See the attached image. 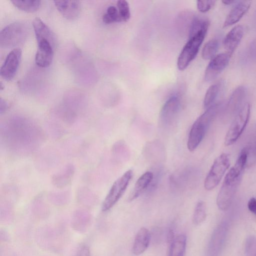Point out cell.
<instances>
[{
    "label": "cell",
    "instance_id": "6da1fadb",
    "mask_svg": "<svg viewBox=\"0 0 256 256\" xmlns=\"http://www.w3.org/2000/svg\"><path fill=\"white\" fill-rule=\"evenodd\" d=\"M0 137L6 147L18 155L34 152L44 138L42 130L37 124L22 117L12 118L1 124Z\"/></svg>",
    "mask_w": 256,
    "mask_h": 256
},
{
    "label": "cell",
    "instance_id": "7a4b0ae2",
    "mask_svg": "<svg viewBox=\"0 0 256 256\" xmlns=\"http://www.w3.org/2000/svg\"><path fill=\"white\" fill-rule=\"evenodd\" d=\"M221 106L220 102L214 104L202 114L194 122L188 136V150L194 151L203 140L212 121L218 112Z\"/></svg>",
    "mask_w": 256,
    "mask_h": 256
},
{
    "label": "cell",
    "instance_id": "3957f363",
    "mask_svg": "<svg viewBox=\"0 0 256 256\" xmlns=\"http://www.w3.org/2000/svg\"><path fill=\"white\" fill-rule=\"evenodd\" d=\"M30 30L28 23L17 21L5 26L0 32V46L3 48L14 47L24 42Z\"/></svg>",
    "mask_w": 256,
    "mask_h": 256
},
{
    "label": "cell",
    "instance_id": "277c9868",
    "mask_svg": "<svg viewBox=\"0 0 256 256\" xmlns=\"http://www.w3.org/2000/svg\"><path fill=\"white\" fill-rule=\"evenodd\" d=\"M250 114V105L245 102L235 114L224 138V144L230 146L235 143L246 128Z\"/></svg>",
    "mask_w": 256,
    "mask_h": 256
},
{
    "label": "cell",
    "instance_id": "5b68a950",
    "mask_svg": "<svg viewBox=\"0 0 256 256\" xmlns=\"http://www.w3.org/2000/svg\"><path fill=\"white\" fill-rule=\"evenodd\" d=\"M208 30H203L189 38L184 46L177 61L179 70H184L196 57L206 34Z\"/></svg>",
    "mask_w": 256,
    "mask_h": 256
},
{
    "label": "cell",
    "instance_id": "8992f818",
    "mask_svg": "<svg viewBox=\"0 0 256 256\" xmlns=\"http://www.w3.org/2000/svg\"><path fill=\"white\" fill-rule=\"evenodd\" d=\"M230 164V156L226 153L222 154L214 160L204 181L206 190H212L219 184Z\"/></svg>",
    "mask_w": 256,
    "mask_h": 256
},
{
    "label": "cell",
    "instance_id": "52a82bcc",
    "mask_svg": "<svg viewBox=\"0 0 256 256\" xmlns=\"http://www.w3.org/2000/svg\"><path fill=\"white\" fill-rule=\"evenodd\" d=\"M242 178L227 174L216 198V204L222 211L227 210L230 206Z\"/></svg>",
    "mask_w": 256,
    "mask_h": 256
},
{
    "label": "cell",
    "instance_id": "ba28073f",
    "mask_svg": "<svg viewBox=\"0 0 256 256\" xmlns=\"http://www.w3.org/2000/svg\"><path fill=\"white\" fill-rule=\"evenodd\" d=\"M132 176V171L129 170L114 182L102 202V211L108 210L118 202L126 190Z\"/></svg>",
    "mask_w": 256,
    "mask_h": 256
},
{
    "label": "cell",
    "instance_id": "9c48e42d",
    "mask_svg": "<svg viewBox=\"0 0 256 256\" xmlns=\"http://www.w3.org/2000/svg\"><path fill=\"white\" fill-rule=\"evenodd\" d=\"M231 55L227 52L216 55L208 65L204 73V80L210 82L217 78L228 65Z\"/></svg>",
    "mask_w": 256,
    "mask_h": 256
},
{
    "label": "cell",
    "instance_id": "30bf717a",
    "mask_svg": "<svg viewBox=\"0 0 256 256\" xmlns=\"http://www.w3.org/2000/svg\"><path fill=\"white\" fill-rule=\"evenodd\" d=\"M180 108V99L177 96L170 98L162 108L159 120L163 126H168L176 118Z\"/></svg>",
    "mask_w": 256,
    "mask_h": 256
},
{
    "label": "cell",
    "instance_id": "8fae6325",
    "mask_svg": "<svg viewBox=\"0 0 256 256\" xmlns=\"http://www.w3.org/2000/svg\"><path fill=\"white\" fill-rule=\"evenodd\" d=\"M22 56V50L16 48L11 50L7 55L0 68V76L6 80H10L14 76Z\"/></svg>",
    "mask_w": 256,
    "mask_h": 256
},
{
    "label": "cell",
    "instance_id": "7c38bea8",
    "mask_svg": "<svg viewBox=\"0 0 256 256\" xmlns=\"http://www.w3.org/2000/svg\"><path fill=\"white\" fill-rule=\"evenodd\" d=\"M38 47L35 56L36 64L42 68L48 66L52 60L54 46L47 40L38 42Z\"/></svg>",
    "mask_w": 256,
    "mask_h": 256
},
{
    "label": "cell",
    "instance_id": "4fadbf2b",
    "mask_svg": "<svg viewBox=\"0 0 256 256\" xmlns=\"http://www.w3.org/2000/svg\"><path fill=\"white\" fill-rule=\"evenodd\" d=\"M244 34L242 25H237L232 28L224 39L223 44L226 52L232 56L240 44Z\"/></svg>",
    "mask_w": 256,
    "mask_h": 256
},
{
    "label": "cell",
    "instance_id": "5bb4252c",
    "mask_svg": "<svg viewBox=\"0 0 256 256\" xmlns=\"http://www.w3.org/2000/svg\"><path fill=\"white\" fill-rule=\"evenodd\" d=\"M54 4L61 14L68 20H74L79 15L80 10L78 0H54Z\"/></svg>",
    "mask_w": 256,
    "mask_h": 256
},
{
    "label": "cell",
    "instance_id": "9a60e30c",
    "mask_svg": "<svg viewBox=\"0 0 256 256\" xmlns=\"http://www.w3.org/2000/svg\"><path fill=\"white\" fill-rule=\"evenodd\" d=\"M251 3L250 0L238 1L226 16L223 27L226 28L237 23L248 11Z\"/></svg>",
    "mask_w": 256,
    "mask_h": 256
},
{
    "label": "cell",
    "instance_id": "2e32d148",
    "mask_svg": "<svg viewBox=\"0 0 256 256\" xmlns=\"http://www.w3.org/2000/svg\"><path fill=\"white\" fill-rule=\"evenodd\" d=\"M247 90L244 86L236 88L232 94L227 104L226 110L230 114L237 112L239 109L245 103Z\"/></svg>",
    "mask_w": 256,
    "mask_h": 256
},
{
    "label": "cell",
    "instance_id": "e0dca14e",
    "mask_svg": "<svg viewBox=\"0 0 256 256\" xmlns=\"http://www.w3.org/2000/svg\"><path fill=\"white\" fill-rule=\"evenodd\" d=\"M32 26L37 42L47 40L54 45V36L50 28L39 18H35L32 21Z\"/></svg>",
    "mask_w": 256,
    "mask_h": 256
},
{
    "label": "cell",
    "instance_id": "ac0fdd59",
    "mask_svg": "<svg viewBox=\"0 0 256 256\" xmlns=\"http://www.w3.org/2000/svg\"><path fill=\"white\" fill-rule=\"evenodd\" d=\"M150 239V231L146 228H141L138 232L132 246V252L136 256L142 254L148 246Z\"/></svg>",
    "mask_w": 256,
    "mask_h": 256
},
{
    "label": "cell",
    "instance_id": "d6986e66",
    "mask_svg": "<svg viewBox=\"0 0 256 256\" xmlns=\"http://www.w3.org/2000/svg\"><path fill=\"white\" fill-rule=\"evenodd\" d=\"M74 173V166L72 164H68L52 176V183L58 188H63L70 182Z\"/></svg>",
    "mask_w": 256,
    "mask_h": 256
},
{
    "label": "cell",
    "instance_id": "ffe728a7",
    "mask_svg": "<svg viewBox=\"0 0 256 256\" xmlns=\"http://www.w3.org/2000/svg\"><path fill=\"white\" fill-rule=\"evenodd\" d=\"M154 178L151 172H146L143 174L136 180L134 188L128 197L130 201L138 197L150 185Z\"/></svg>",
    "mask_w": 256,
    "mask_h": 256
},
{
    "label": "cell",
    "instance_id": "44dd1931",
    "mask_svg": "<svg viewBox=\"0 0 256 256\" xmlns=\"http://www.w3.org/2000/svg\"><path fill=\"white\" fill-rule=\"evenodd\" d=\"M195 16L190 10H185L179 14L176 20V24L181 32L188 36Z\"/></svg>",
    "mask_w": 256,
    "mask_h": 256
},
{
    "label": "cell",
    "instance_id": "7402d4cb",
    "mask_svg": "<svg viewBox=\"0 0 256 256\" xmlns=\"http://www.w3.org/2000/svg\"><path fill=\"white\" fill-rule=\"evenodd\" d=\"M186 238L184 234H180L172 241L168 256H184L186 248Z\"/></svg>",
    "mask_w": 256,
    "mask_h": 256
},
{
    "label": "cell",
    "instance_id": "603a6c76",
    "mask_svg": "<svg viewBox=\"0 0 256 256\" xmlns=\"http://www.w3.org/2000/svg\"><path fill=\"white\" fill-rule=\"evenodd\" d=\"M10 1L16 7L28 12L36 10L41 2L39 0H12Z\"/></svg>",
    "mask_w": 256,
    "mask_h": 256
},
{
    "label": "cell",
    "instance_id": "cb8c5ba5",
    "mask_svg": "<svg viewBox=\"0 0 256 256\" xmlns=\"http://www.w3.org/2000/svg\"><path fill=\"white\" fill-rule=\"evenodd\" d=\"M219 46V42L216 39L208 40L204 46L202 56L204 60H212L216 54Z\"/></svg>",
    "mask_w": 256,
    "mask_h": 256
},
{
    "label": "cell",
    "instance_id": "d4e9b609",
    "mask_svg": "<svg viewBox=\"0 0 256 256\" xmlns=\"http://www.w3.org/2000/svg\"><path fill=\"white\" fill-rule=\"evenodd\" d=\"M206 217V204L203 200L198 201L195 207L192 216V222L198 226L202 223Z\"/></svg>",
    "mask_w": 256,
    "mask_h": 256
},
{
    "label": "cell",
    "instance_id": "484cf974",
    "mask_svg": "<svg viewBox=\"0 0 256 256\" xmlns=\"http://www.w3.org/2000/svg\"><path fill=\"white\" fill-rule=\"evenodd\" d=\"M220 89V84L216 83L211 85L208 89L204 100V107L208 108L214 103Z\"/></svg>",
    "mask_w": 256,
    "mask_h": 256
},
{
    "label": "cell",
    "instance_id": "4316f807",
    "mask_svg": "<svg viewBox=\"0 0 256 256\" xmlns=\"http://www.w3.org/2000/svg\"><path fill=\"white\" fill-rule=\"evenodd\" d=\"M102 18L105 24L122 22L118 10L114 6H110L108 8L106 12L103 15Z\"/></svg>",
    "mask_w": 256,
    "mask_h": 256
},
{
    "label": "cell",
    "instance_id": "83f0119b",
    "mask_svg": "<svg viewBox=\"0 0 256 256\" xmlns=\"http://www.w3.org/2000/svg\"><path fill=\"white\" fill-rule=\"evenodd\" d=\"M117 6L122 21H128L130 16V7L128 2L124 0H118L117 2Z\"/></svg>",
    "mask_w": 256,
    "mask_h": 256
},
{
    "label": "cell",
    "instance_id": "f1b7e54d",
    "mask_svg": "<svg viewBox=\"0 0 256 256\" xmlns=\"http://www.w3.org/2000/svg\"><path fill=\"white\" fill-rule=\"evenodd\" d=\"M215 2V0H197V8L200 12H206L213 7Z\"/></svg>",
    "mask_w": 256,
    "mask_h": 256
},
{
    "label": "cell",
    "instance_id": "f546056e",
    "mask_svg": "<svg viewBox=\"0 0 256 256\" xmlns=\"http://www.w3.org/2000/svg\"><path fill=\"white\" fill-rule=\"evenodd\" d=\"M249 210L256 216V198L252 197L250 199L248 203Z\"/></svg>",
    "mask_w": 256,
    "mask_h": 256
},
{
    "label": "cell",
    "instance_id": "4dcf8cb0",
    "mask_svg": "<svg viewBox=\"0 0 256 256\" xmlns=\"http://www.w3.org/2000/svg\"><path fill=\"white\" fill-rule=\"evenodd\" d=\"M9 104L4 100L2 98H0V114L4 112L8 108Z\"/></svg>",
    "mask_w": 256,
    "mask_h": 256
},
{
    "label": "cell",
    "instance_id": "1f68e13d",
    "mask_svg": "<svg viewBox=\"0 0 256 256\" xmlns=\"http://www.w3.org/2000/svg\"><path fill=\"white\" fill-rule=\"evenodd\" d=\"M238 1L236 0H222V2L226 5H230L236 3Z\"/></svg>",
    "mask_w": 256,
    "mask_h": 256
},
{
    "label": "cell",
    "instance_id": "d6a6232c",
    "mask_svg": "<svg viewBox=\"0 0 256 256\" xmlns=\"http://www.w3.org/2000/svg\"><path fill=\"white\" fill-rule=\"evenodd\" d=\"M254 256H256V254H254Z\"/></svg>",
    "mask_w": 256,
    "mask_h": 256
}]
</instances>
